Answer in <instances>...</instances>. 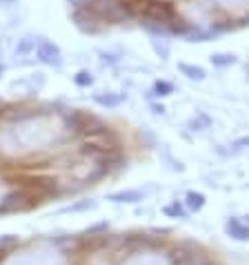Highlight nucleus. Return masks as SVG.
<instances>
[{
  "instance_id": "f257e3e1",
  "label": "nucleus",
  "mask_w": 249,
  "mask_h": 265,
  "mask_svg": "<svg viewBox=\"0 0 249 265\" xmlns=\"http://www.w3.org/2000/svg\"><path fill=\"white\" fill-rule=\"evenodd\" d=\"M38 58L45 60V63L60 65V52H58V47L52 45V43H40L38 45Z\"/></svg>"
},
{
  "instance_id": "f03ea898",
  "label": "nucleus",
  "mask_w": 249,
  "mask_h": 265,
  "mask_svg": "<svg viewBox=\"0 0 249 265\" xmlns=\"http://www.w3.org/2000/svg\"><path fill=\"white\" fill-rule=\"evenodd\" d=\"M229 232H234L236 239H249V230L240 228L238 223H229Z\"/></svg>"
},
{
  "instance_id": "7ed1b4c3",
  "label": "nucleus",
  "mask_w": 249,
  "mask_h": 265,
  "mask_svg": "<svg viewBox=\"0 0 249 265\" xmlns=\"http://www.w3.org/2000/svg\"><path fill=\"white\" fill-rule=\"evenodd\" d=\"M187 199H189V205H191V207H196V210L202 205V194H189Z\"/></svg>"
},
{
  "instance_id": "20e7f679",
  "label": "nucleus",
  "mask_w": 249,
  "mask_h": 265,
  "mask_svg": "<svg viewBox=\"0 0 249 265\" xmlns=\"http://www.w3.org/2000/svg\"><path fill=\"white\" fill-rule=\"evenodd\" d=\"M76 83H78V85H92V76H89L87 71H80L78 78H76Z\"/></svg>"
},
{
  "instance_id": "39448f33",
  "label": "nucleus",
  "mask_w": 249,
  "mask_h": 265,
  "mask_svg": "<svg viewBox=\"0 0 249 265\" xmlns=\"http://www.w3.org/2000/svg\"><path fill=\"white\" fill-rule=\"evenodd\" d=\"M183 69L185 71H189V78H202V76H205V71H202V69H198V67H196V69H194V67H187V65H183Z\"/></svg>"
},
{
  "instance_id": "423d86ee",
  "label": "nucleus",
  "mask_w": 249,
  "mask_h": 265,
  "mask_svg": "<svg viewBox=\"0 0 249 265\" xmlns=\"http://www.w3.org/2000/svg\"><path fill=\"white\" fill-rule=\"evenodd\" d=\"M0 3H7L9 5V3H16V0H0Z\"/></svg>"
},
{
  "instance_id": "0eeeda50",
  "label": "nucleus",
  "mask_w": 249,
  "mask_h": 265,
  "mask_svg": "<svg viewBox=\"0 0 249 265\" xmlns=\"http://www.w3.org/2000/svg\"><path fill=\"white\" fill-rule=\"evenodd\" d=\"M247 218H249V216H247Z\"/></svg>"
}]
</instances>
